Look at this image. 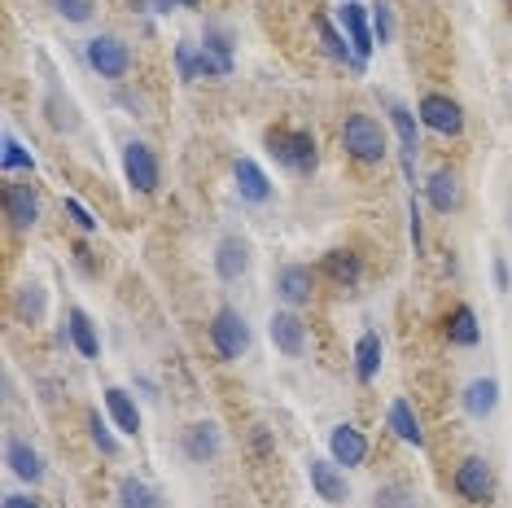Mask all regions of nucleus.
Instances as JSON below:
<instances>
[{
    "label": "nucleus",
    "mask_w": 512,
    "mask_h": 508,
    "mask_svg": "<svg viewBox=\"0 0 512 508\" xmlns=\"http://www.w3.org/2000/svg\"><path fill=\"white\" fill-rule=\"evenodd\" d=\"M337 22L346 27V40H351L355 49V75L368 71V57L377 49V31H372V9H364L359 0H346V5H337Z\"/></svg>",
    "instance_id": "3"
},
{
    "label": "nucleus",
    "mask_w": 512,
    "mask_h": 508,
    "mask_svg": "<svg viewBox=\"0 0 512 508\" xmlns=\"http://www.w3.org/2000/svg\"><path fill=\"white\" fill-rule=\"evenodd\" d=\"M447 342H456V346H477L482 342V325H477L473 307H456L447 316Z\"/></svg>",
    "instance_id": "27"
},
{
    "label": "nucleus",
    "mask_w": 512,
    "mask_h": 508,
    "mask_svg": "<svg viewBox=\"0 0 512 508\" xmlns=\"http://www.w3.org/2000/svg\"><path fill=\"white\" fill-rule=\"evenodd\" d=\"M381 360H386V346H381V333H377V329H364V333H359V342H355V381H359V386L377 381Z\"/></svg>",
    "instance_id": "21"
},
{
    "label": "nucleus",
    "mask_w": 512,
    "mask_h": 508,
    "mask_svg": "<svg viewBox=\"0 0 512 508\" xmlns=\"http://www.w3.org/2000/svg\"><path fill=\"white\" fill-rule=\"evenodd\" d=\"M0 508H40V500H31V495L14 491V495H5V504H0Z\"/></svg>",
    "instance_id": "39"
},
{
    "label": "nucleus",
    "mask_w": 512,
    "mask_h": 508,
    "mask_svg": "<svg viewBox=\"0 0 512 508\" xmlns=\"http://www.w3.org/2000/svg\"><path fill=\"white\" fill-rule=\"evenodd\" d=\"M180 447H184V456H189L193 465H211V460L219 456V447H224V434H219L215 421H197V425L184 430Z\"/></svg>",
    "instance_id": "17"
},
{
    "label": "nucleus",
    "mask_w": 512,
    "mask_h": 508,
    "mask_svg": "<svg viewBox=\"0 0 512 508\" xmlns=\"http://www.w3.org/2000/svg\"><path fill=\"white\" fill-rule=\"evenodd\" d=\"M154 9H158V14H171V9H180V5H176V0H154Z\"/></svg>",
    "instance_id": "42"
},
{
    "label": "nucleus",
    "mask_w": 512,
    "mask_h": 508,
    "mask_svg": "<svg viewBox=\"0 0 512 508\" xmlns=\"http://www.w3.org/2000/svg\"><path fill=\"white\" fill-rule=\"evenodd\" d=\"M250 268V241L241 237V233H224L219 237V246H215V272H219V281H241Z\"/></svg>",
    "instance_id": "14"
},
{
    "label": "nucleus",
    "mask_w": 512,
    "mask_h": 508,
    "mask_svg": "<svg viewBox=\"0 0 512 508\" xmlns=\"http://www.w3.org/2000/svg\"><path fill=\"white\" fill-rule=\"evenodd\" d=\"M202 53H206V79H228L232 71H237V62H232L228 31H219L215 22L206 27V36H202Z\"/></svg>",
    "instance_id": "20"
},
{
    "label": "nucleus",
    "mask_w": 512,
    "mask_h": 508,
    "mask_svg": "<svg viewBox=\"0 0 512 508\" xmlns=\"http://www.w3.org/2000/svg\"><path fill=\"white\" fill-rule=\"evenodd\" d=\"M88 438H92V447H97L101 456H119V438L110 434V417H101V412H88Z\"/></svg>",
    "instance_id": "31"
},
{
    "label": "nucleus",
    "mask_w": 512,
    "mask_h": 508,
    "mask_svg": "<svg viewBox=\"0 0 512 508\" xmlns=\"http://www.w3.org/2000/svg\"><path fill=\"white\" fill-rule=\"evenodd\" d=\"M5 465L22 482H40L44 478V456L31 443H22V438H9L5 443Z\"/></svg>",
    "instance_id": "23"
},
{
    "label": "nucleus",
    "mask_w": 512,
    "mask_h": 508,
    "mask_svg": "<svg viewBox=\"0 0 512 508\" xmlns=\"http://www.w3.org/2000/svg\"><path fill=\"white\" fill-rule=\"evenodd\" d=\"M491 276H495V290L504 294V290H512V272H508V259L499 254V259L491 263Z\"/></svg>",
    "instance_id": "38"
},
{
    "label": "nucleus",
    "mask_w": 512,
    "mask_h": 508,
    "mask_svg": "<svg viewBox=\"0 0 512 508\" xmlns=\"http://www.w3.org/2000/svg\"><path fill=\"white\" fill-rule=\"evenodd\" d=\"M5 219L18 233H31L40 219V193L36 184H5Z\"/></svg>",
    "instance_id": "12"
},
{
    "label": "nucleus",
    "mask_w": 512,
    "mask_h": 508,
    "mask_svg": "<svg viewBox=\"0 0 512 508\" xmlns=\"http://www.w3.org/2000/svg\"><path fill=\"white\" fill-rule=\"evenodd\" d=\"M0 167H5V176H9V171H36V158L27 154V145H22V141L5 136V141H0Z\"/></svg>",
    "instance_id": "33"
},
{
    "label": "nucleus",
    "mask_w": 512,
    "mask_h": 508,
    "mask_svg": "<svg viewBox=\"0 0 512 508\" xmlns=\"http://www.w3.org/2000/svg\"><path fill=\"white\" fill-rule=\"evenodd\" d=\"M119 508H162L158 504V491L141 478H123L119 482Z\"/></svg>",
    "instance_id": "29"
},
{
    "label": "nucleus",
    "mask_w": 512,
    "mask_h": 508,
    "mask_svg": "<svg viewBox=\"0 0 512 508\" xmlns=\"http://www.w3.org/2000/svg\"><path fill=\"white\" fill-rule=\"evenodd\" d=\"M421 193H425L429 211H438V215H456L460 202H464V184H460V176L451 167L429 171L425 184H421Z\"/></svg>",
    "instance_id": "10"
},
{
    "label": "nucleus",
    "mask_w": 512,
    "mask_h": 508,
    "mask_svg": "<svg viewBox=\"0 0 512 508\" xmlns=\"http://www.w3.org/2000/svg\"><path fill=\"white\" fill-rule=\"evenodd\" d=\"M176 71H180V79H206V53H202V44H176Z\"/></svg>",
    "instance_id": "30"
},
{
    "label": "nucleus",
    "mask_w": 512,
    "mask_h": 508,
    "mask_svg": "<svg viewBox=\"0 0 512 508\" xmlns=\"http://www.w3.org/2000/svg\"><path fill=\"white\" fill-rule=\"evenodd\" d=\"M329 452H333V460L342 469H364V460H368V438H364V430H355V425H333L329 430Z\"/></svg>",
    "instance_id": "13"
},
{
    "label": "nucleus",
    "mask_w": 512,
    "mask_h": 508,
    "mask_svg": "<svg viewBox=\"0 0 512 508\" xmlns=\"http://www.w3.org/2000/svg\"><path fill=\"white\" fill-rule=\"evenodd\" d=\"M412 241L421 246V206H416V202H412Z\"/></svg>",
    "instance_id": "40"
},
{
    "label": "nucleus",
    "mask_w": 512,
    "mask_h": 508,
    "mask_svg": "<svg viewBox=\"0 0 512 508\" xmlns=\"http://www.w3.org/2000/svg\"><path fill=\"white\" fill-rule=\"evenodd\" d=\"M416 119L438 136H460L464 132V110H460L456 97H447V92H425L421 106H416Z\"/></svg>",
    "instance_id": "5"
},
{
    "label": "nucleus",
    "mask_w": 512,
    "mask_h": 508,
    "mask_svg": "<svg viewBox=\"0 0 512 508\" xmlns=\"http://www.w3.org/2000/svg\"><path fill=\"white\" fill-rule=\"evenodd\" d=\"M88 66L114 84V79H123L132 71V49L119 36H97V40H88Z\"/></svg>",
    "instance_id": "7"
},
{
    "label": "nucleus",
    "mask_w": 512,
    "mask_h": 508,
    "mask_svg": "<svg viewBox=\"0 0 512 508\" xmlns=\"http://www.w3.org/2000/svg\"><path fill=\"white\" fill-rule=\"evenodd\" d=\"M123 171H127V184H132L136 193H154L158 180H162L158 154L145 141H127L123 145Z\"/></svg>",
    "instance_id": "8"
},
{
    "label": "nucleus",
    "mask_w": 512,
    "mask_h": 508,
    "mask_svg": "<svg viewBox=\"0 0 512 508\" xmlns=\"http://www.w3.org/2000/svg\"><path fill=\"white\" fill-rule=\"evenodd\" d=\"M267 333H272V346L281 355H289V360H298L302 351H307V325H302V316L294 307H281L272 316V325H267Z\"/></svg>",
    "instance_id": "11"
},
{
    "label": "nucleus",
    "mask_w": 512,
    "mask_h": 508,
    "mask_svg": "<svg viewBox=\"0 0 512 508\" xmlns=\"http://www.w3.org/2000/svg\"><path fill=\"white\" fill-rule=\"evenodd\" d=\"M381 101L390 106V123H394V136H399V163H403V176L412 180V176H416V163H421V136H416V119H412V110L399 106V101H390L386 92H381Z\"/></svg>",
    "instance_id": "9"
},
{
    "label": "nucleus",
    "mask_w": 512,
    "mask_h": 508,
    "mask_svg": "<svg viewBox=\"0 0 512 508\" xmlns=\"http://www.w3.org/2000/svg\"><path fill=\"white\" fill-rule=\"evenodd\" d=\"M276 294L285 298V307H307L311 294H316V272L307 268V263H289L276 276Z\"/></svg>",
    "instance_id": "19"
},
{
    "label": "nucleus",
    "mask_w": 512,
    "mask_h": 508,
    "mask_svg": "<svg viewBox=\"0 0 512 508\" xmlns=\"http://www.w3.org/2000/svg\"><path fill=\"white\" fill-rule=\"evenodd\" d=\"M136 390H145L149 399H158V386H154V381H149V377H136Z\"/></svg>",
    "instance_id": "41"
},
{
    "label": "nucleus",
    "mask_w": 512,
    "mask_h": 508,
    "mask_svg": "<svg viewBox=\"0 0 512 508\" xmlns=\"http://www.w3.org/2000/svg\"><path fill=\"white\" fill-rule=\"evenodd\" d=\"M456 491L464 495L469 504H491L499 482H495V469L486 465L482 456H464L456 465Z\"/></svg>",
    "instance_id": "6"
},
{
    "label": "nucleus",
    "mask_w": 512,
    "mask_h": 508,
    "mask_svg": "<svg viewBox=\"0 0 512 508\" xmlns=\"http://www.w3.org/2000/svg\"><path fill=\"white\" fill-rule=\"evenodd\" d=\"M66 338H71V346L84 355V360H97L101 355V338H97V325L88 320V311L75 307L71 316H66Z\"/></svg>",
    "instance_id": "26"
},
{
    "label": "nucleus",
    "mask_w": 512,
    "mask_h": 508,
    "mask_svg": "<svg viewBox=\"0 0 512 508\" xmlns=\"http://www.w3.org/2000/svg\"><path fill=\"white\" fill-rule=\"evenodd\" d=\"M342 149L355 158V163H381L390 149V136L372 114H346L342 123Z\"/></svg>",
    "instance_id": "1"
},
{
    "label": "nucleus",
    "mask_w": 512,
    "mask_h": 508,
    "mask_svg": "<svg viewBox=\"0 0 512 508\" xmlns=\"http://www.w3.org/2000/svg\"><path fill=\"white\" fill-rule=\"evenodd\" d=\"M316 36H320L324 53H329L333 62H342V66H355V49H351V40H342V36H337V27H333V22L316 18Z\"/></svg>",
    "instance_id": "28"
},
{
    "label": "nucleus",
    "mask_w": 512,
    "mask_h": 508,
    "mask_svg": "<svg viewBox=\"0 0 512 508\" xmlns=\"http://www.w3.org/2000/svg\"><path fill=\"white\" fill-rule=\"evenodd\" d=\"M232 180H237V193L246 198L250 206H263V202H272V180H267V171L254 163V158H237L232 163Z\"/></svg>",
    "instance_id": "18"
},
{
    "label": "nucleus",
    "mask_w": 512,
    "mask_h": 508,
    "mask_svg": "<svg viewBox=\"0 0 512 508\" xmlns=\"http://www.w3.org/2000/svg\"><path fill=\"white\" fill-rule=\"evenodd\" d=\"M250 342L254 333L246 325V316L237 307H219V316L211 320V346L219 351V360H241L250 351Z\"/></svg>",
    "instance_id": "4"
},
{
    "label": "nucleus",
    "mask_w": 512,
    "mask_h": 508,
    "mask_svg": "<svg viewBox=\"0 0 512 508\" xmlns=\"http://www.w3.org/2000/svg\"><path fill=\"white\" fill-rule=\"evenodd\" d=\"M386 425H390V434L399 438V443H407V447H425L421 417H416V408H412V403H407L403 395L390 403V412H386Z\"/></svg>",
    "instance_id": "22"
},
{
    "label": "nucleus",
    "mask_w": 512,
    "mask_h": 508,
    "mask_svg": "<svg viewBox=\"0 0 512 508\" xmlns=\"http://www.w3.org/2000/svg\"><path fill=\"white\" fill-rule=\"evenodd\" d=\"M372 508H416V495L403 487V482H386L372 495Z\"/></svg>",
    "instance_id": "35"
},
{
    "label": "nucleus",
    "mask_w": 512,
    "mask_h": 508,
    "mask_svg": "<svg viewBox=\"0 0 512 508\" xmlns=\"http://www.w3.org/2000/svg\"><path fill=\"white\" fill-rule=\"evenodd\" d=\"M460 403H464V412H469V417L486 421V417H491V412L499 408V381H495V377H473L469 386H464Z\"/></svg>",
    "instance_id": "24"
},
{
    "label": "nucleus",
    "mask_w": 512,
    "mask_h": 508,
    "mask_svg": "<svg viewBox=\"0 0 512 508\" xmlns=\"http://www.w3.org/2000/svg\"><path fill=\"white\" fill-rule=\"evenodd\" d=\"M324 276H329L337 290H355L359 276H364V259L355 250H329L324 254Z\"/></svg>",
    "instance_id": "25"
},
{
    "label": "nucleus",
    "mask_w": 512,
    "mask_h": 508,
    "mask_svg": "<svg viewBox=\"0 0 512 508\" xmlns=\"http://www.w3.org/2000/svg\"><path fill=\"white\" fill-rule=\"evenodd\" d=\"M267 149H272V158L281 163L285 171H294V176H311V171L320 167V149L311 141V132H272L267 136Z\"/></svg>",
    "instance_id": "2"
},
{
    "label": "nucleus",
    "mask_w": 512,
    "mask_h": 508,
    "mask_svg": "<svg viewBox=\"0 0 512 508\" xmlns=\"http://www.w3.org/2000/svg\"><path fill=\"white\" fill-rule=\"evenodd\" d=\"M372 31H377V49H381V44H394V14H390L386 0H377V5H372Z\"/></svg>",
    "instance_id": "36"
},
{
    "label": "nucleus",
    "mask_w": 512,
    "mask_h": 508,
    "mask_svg": "<svg viewBox=\"0 0 512 508\" xmlns=\"http://www.w3.org/2000/svg\"><path fill=\"white\" fill-rule=\"evenodd\" d=\"M101 408H106V417H110V425L119 434H127V438L141 434V408H136V399L127 395L123 386H106V395H101Z\"/></svg>",
    "instance_id": "16"
},
{
    "label": "nucleus",
    "mask_w": 512,
    "mask_h": 508,
    "mask_svg": "<svg viewBox=\"0 0 512 508\" xmlns=\"http://www.w3.org/2000/svg\"><path fill=\"white\" fill-rule=\"evenodd\" d=\"M14 307H18V316L27 320V325H36V320H44V307H49V298H44L40 285H22L18 298H14Z\"/></svg>",
    "instance_id": "32"
},
{
    "label": "nucleus",
    "mask_w": 512,
    "mask_h": 508,
    "mask_svg": "<svg viewBox=\"0 0 512 508\" xmlns=\"http://www.w3.org/2000/svg\"><path fill=\"white\" fill-rule=\"evenodd\" d=\"M176 5H180V9H197V5H202V0H176Z\"/></svg>",
    "instance_id": "43"
},
{
    "label": "nucleus",
    "mask_w": 512,
    "mask_h": 508,
    "mask_svg": "<svg viewBox=\"0 0 512 508\" xmlns=\"http://www.w3.org/2000/svg\"><path fill=\"white\" fill-rule=\"evenodd\" d=\"M49 9H53L57 18L84 27V22H92V14H97V0H49Z\"/></svg>",
    "instance_id": "34"
},
{
    "label": "nucleus",
    "mask_w": 512,
    "mask_h": 508,
    "mask_svg": "<svg viewBox=\"0 0 512 508\" xmlns=\"http://www.w3.org/2000/svg\"><path fill=\"white\" fill-rule=\"evenodd\" d=\"M307 478H311V491H316L324 504H346V500H351V482H346V473H342L337 460H333V465H324V460H311Z\"/></svg>",
    "instance_id": "15"
},
{
    "label": "nucleus",
    "mask_w": 512,
    "mask_h": 508,
    "mask_svg": "<svg viewBox=\"0 0 512 508\" xmlns=\"http://www.w3.org/2000/svg\"><path fill=\"white\" fill-rule=\"evenodd\" d=\"M62 206H66V215H71V224L79 228V233H92V228H97V219H92V211L79 198H66Z\"/></svg>",
    "instance_id": "37"
}]
</instances>
